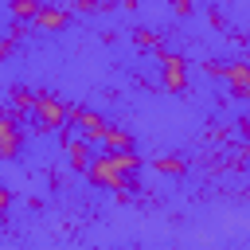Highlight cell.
I'll return each instance as SVG.
<instances>
[{"instance_id": "9", "label": "cell", "mask_w": 250, "mask_h": 250, "mask_svg": "<svg viewBox=\"0 0 250 250\" xmlns=\"http://www.w3.org/2000/svg\"><path fill=\"white\" fill-rule=\"evenodd\" d=\"M8 94H12V109H16V117H20V113H31V102H35V90H31V86L16 82Z\"/></svg>"}, {"instance_id": "5", "label": "cell", "mask_w": 250, "mask_h": 250, "mask_svg": "<svg viewBox=\"0 0 250 250\" xmlns=\"http://www.w3.org/2000/svg\"><path fill=\"white\" fill-rule=\"evenodd\" d=\"M23 148V133H20V117L12 109H0V160H16Z\"/></svg>"}, {"instance_id": "3", "label": "cell", "mask_w": 250, "mask_h": 250, "mask_svg": "<svg viewBox=\"0 0 250 250\" xmlns=\"http://www.w3.org/2000/svg\"><path fill=\"white\" fill-rule=\"evenodd\" d=\"M160 82L172 94H184L188 90V59L180 51H160Z\"/></svg>"}, {"instance_id": "6", "label": "cell", "mask_w": 250, "mask_h": 250, "mask_svg": "<svg viewBox=\"0 0 250 250\" xmlns=\"http://www.w3.org/2000/svg\"><path fill=\"white\" fill-rule=\"evenodd\" d=\"M39 31H62L70 23V8H59V4H39L35 20H31Z\"/></svg>"}, {"instance_id": "7", "label": "cell", "mask_w": 250, "mask_h": 250, "mask_svg": "<svg viewBox=\"0 0 250 250\" xmlns=\"http://www.w3.org/2000/svg\"><path fill=\"white\" fill-rule=\"evenodd\" d=\"M223 78L230 82V94L234 98H250V66L246 62H227L223 66Z\"/></svg>"}, {"instance_id": "2", "label": "cell", "mask_w": 250, "mask_h": 250, "mask_svg": "<svg viewBox=\"0 0 250 250\" xmlns=\"http://www.w3.org/2000/svg\"><path fill=\"white\" fill-rule=\"evenodd\" d=\"M86 180H90L94 188H113V191L137 188V184H133V176H125V172L109 160V152H102V156H94V160L86 164Z\"/></svg>"}, {"instance_id": "8", "label": "cell", "mask_w": 250, "mask_h": 250, "mask_svg": "<svg viewBox=\"0 0 250 250\" xmlns=\"http://www.w3.org/2000/svg\"><path fill=\"white\" fill-rule=\"evenodd\" d=\"M102 145H105V152H133V133H129V129L109 125V129H105V137H102Z\"/></svg>"}, {"instance_id": "1", "label": "cell", "mask_w": 250, "mask_h": 250, "mask_svg": "<svg viewBox=\"0 0 250 250\" xmlns=\"http://www.w3.org/2000/svg\"><path fill=\"white\" fill-rule=\"evenodd\" d=\"M31 117H35V129L39 133H51V129H66V117H70V105L47 90H35V102H31Z\"/></svg>"}, {"instance_id": "16", "label": "cell", "mask_w": 250, "mask_h": 250, "mask_svg": "<svg viewBox=\"0 0 250 250\" xmlns=\"http://www.w3.org/2000/svg\"><path fill=\"white\" fill-rule=\"evenodd\" d=\"M8 203H12V191H8V188H0V219H4V211H8Z\"/></svg>"}, {"instance_id": "18", "label": "cell", "mask_w": 250, "mask_h": 250, "mask_svg": "<svg viewBox=\"0 0 250 250\" xmlns=\"http://www.w3.org/2000/svg\"><path fill=\"white\" fill-rule=\"evenodd\" d=\"M8 51H12V47H8V43H4V35H0V62L8 59Z\"/></svg>"}, {"instance_id": "11", "label": "cell", "mask_w": 250, "mask_h": 250, "mask_svg": "<svg viewBox=\"0 0 250 250\" xmlns=\"http://www.w3.org/2000/svg\"><path fill=\"white\" fill-rule=\"evenodd\" d=\"M133 43H137V47H145V51H156V55L164 51L160 31H148V27H137V31H133Z\"/></svg>"}, {"instance_id": "14", "label": "cell", "mask_w": 250, "mask_h": 250, "mask_svg": "<svg viewBox=\"0 0 250 250\" xmlns=\"http://www.w3.org/2000/svg\"><path fill=\"white\" fill-rule=\"evenodd\" d=\"M23 35H27V23H16V20H12V23H8V35H4V43L12 47V43H20Z\"/></svg>"}, {"instance_id": "17", "label": "cell", "mask_w": 250, "mask_h": 250, "mask_svg": "<svg viewBox=\"0 0 250 250\" xmlns=\"http://www.w3.org/2000/svg\"><path fill=\"white\" fill-rule=\"evenodd\" d=\"M172 8H176V12H180V16H191V0H176V4H172Z\"/></svg>"}, {"instance_id": "10", "label": "cell", "mask_w": 250, "mask_h": 250, "mask_svg": "<svg viewBox=\"0 0 250 250\" xmlns=\"http://www.w3.org/2000/svg\"><path fill=\"white\" fill-rule=\"evenodd\" d=\"M66 160H70V168L86 172V164L94 160V156H90V145H86L82 137H78V141H70V145H66Z\"/></svg>"}, {"instance_id": "12", "label": "cell", "mask_w": 250, "mask_h": 250, "mask_svg": "<svg viewBox=\"0 0 250 250\" xmlns=\"http://www.w3.org/2000/svg\"><path fill=\"white\" fill-rule=\"evenodd\" d=\"M156 172H164V176H184V172H188V160H180V156H156Z\"/></svg>"}, {"instance_id": "15", "label": "cell", "mask_w": 250, "mask_h": 250, "mask_svg": "<svg viewBox=\"0 0 250 250\" xmlns=\"http://www.w3.org/2000/svg\"><path fill=\"white\" fill-rule=\"evenodd\" d=\"M70 12H98V4H94V0H74Z\"/></svg>"}, {"instance_id": "13", "label": "cell", "mask_w": 250, "mask_h": 250, "mask_svg": "<svg viewBox=\"0 0 250 250\" xmlns=\"http://www.w3.org/2000/svg\"><path fill=\"white\" fill-rule=\"evenodd\" d=\"M35 12H39V0H12V16H16V23L35 20Z\"/></svg>"}, {"instance_id": "4", "label": "cell", "mask_w": 250, "mask_h": 250, "mask_svg": "<svg viewBox=\"0 0 250 250\" xmlns=\"http://www.w3.org/2000/svg\"><path fill=\"white\" fill-rule=\"evenodd\" d=\"M66 125H78V129H82V141H86V145L102 141V137H105V129H109V121H105L102 113L86 109V105H70V117H66Z\"/></svg>"}]
</instances>
